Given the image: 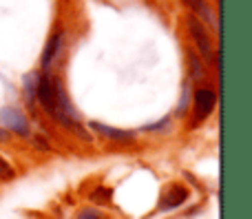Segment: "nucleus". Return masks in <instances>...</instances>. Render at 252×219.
<instances>
[{"instance_id": "obj_1", "label": "nucleus", "mask_w": 252, "mask_h": 219, "mask_svg": "<svg viewBox=\"0 0 252 219\" xmlns=\"http://www.w3.org/2000/svg\"><path fill=\"white\" fill-rule=\"evenodd\" d=\"M215 104H217V95H215L213 89H197L195 95H192V126L201 124L210 113L215 111Z\"/></svg>"}, {"instance_id": "obj_2", "label": "nucleus", "mask_w": 252, "mask_h": 219, "mask_svg": "<svg viewBox=\"0 0 252 219\" xmlns=\"http://www.w3.org/2000/svg\"><path fill=\"white\" fill-rule=\"evenodd\" d=\"M188 31H190L192 40H195L199 53L206 58V62H215V49H213V40H210L208 29L204 27V22H199L195 16L188 18Z\"/></svg>"}, {"instance_id": "obj_3", "label": "nucleus", "mask_w": 252, "mask_h": 219, "mask_svg": "<svg viewBox=\"0 0 252 219\" xmlns=\"http://www.w3.org/2000/svg\"><path fill=\"white\" fill-rule=\"evenodd\" d=\"M0 124H2V128L7 133L13 131L22 137L29 135V122H27V118L22 115V111L13 109V106H4V109H0Z\"/></svg>"}, {"instance_id": "obj_4", "label": "nucleus", "mask_w": 252, "mask_h": 219, "mask_svg": "<svg viewBox=\"0 0 252 219\" xmlns=\"http://www.w3.org/2000/svg\"><path fill=\"white\" fill-rule=\"evenodd\" d=\"M186 197H188V190L184 188L182 184H173V186H168V188L164 190V195H161L157 211H159V213H164V211H173V208L182 206V204L186 202Z\"/></svg>"}, {"instance_id": "obj_5", "label": "nucleus", "mask_w": 252, "mask_h": 219, "mask_svg": "<svg viewBox=\"0 0 252 219\" xmlns=\"http://www.w3.org/2000/svg\"><path fill=\"white\" fill-rule=\"evenodd\" d=\"M89 126H91V131L100 133L102 137L120 142V144H128V142H133V137H135L130 131H122V128H115V126H106V124H102V122H89Z\"/></svg>"}, {"instance_id": "obj_6", "label": "nucleus", "mask_w": 252, "mask_h": 219, "mask_svg": "<svg viewBox=\"0 0 252 219\" xmlns=\"http://www.w3.org/2000/svg\"><path fill=\"white\" fill-rule=\"evenodd\" d=\"M184 2L188 4V7L192 9V11L197 13V20H204V22H208L213 29H217V18H215V11H213V7H210L206 0H184Z\"/></svg>"}, {"instance_id": "obj_7", "label": "nucleus", "mask_w": 252, "mask_h": 219, "mask_svg": "<svg viewBox=\"0 0 252 219\" xmlns=\"http://www.w3.org/2000/svg\"><path fill=\"white\" fill-rule=\"evenodd\" d=\"M60 47H62V31L56 29V33L51 35V40L47 42L44 53H42V69H44V73H47V69L51 66V62L56 60V56L60 53Z\"/></svg>"}, {"instance_id": "obj_8", "label": "nucleus", "mask_w": 252, "mask_h": 219, "mask_svg": "<svg viewBox=\"0 0 252 219\" xmlns=\"http://www.w3.org/2000/svg\"><path fill=\"white\" fill-rule=\"evenodd\" d=\"M188 62H190V73H192V78H195V80L204 78V75H206V69H204V64H201L199 56H197L195 51H188Z\"/></svg>"}, {"instance_id": "obj_9", "label": "nucleus", "mask_w": 252, "mask_h": 219, "mask_svg": "<svg viewBox=\"0 0 252 219\" xmlns=\"http://www.w3.org/2000/svg\"><path fill=\"white\" fill-rule=\"evenodd\" d=\"M35 82H38V73H31L25 78V93H27L29 106H33V100H35Z\"/></svg>"}, {"instance_id": "obj_10", "label": "nucleus", "mask_w": 252, "mask_h": 219, "mask_svg": "<svg viewBox=\"0 0 252 219\" xmlns=\"http://www.w3.org/2000/svg\"><path fill=\"white\" fill-rule=\"evenodd\" d=\"M13 177H16V171L11 168V164L0 157V180H13Z\"/></svg>"}, {"instance_id": "obj_11", "label": "nucleus", "mask_w": 252, "mask_h": 219, "mask_svg": "<svg viewBox=\"0 0 252 219\" xmlns=\"http://www.w3.org/2000/svg\"><path fill=\"white\" fill-rule=\"evenodd\" d=\"M91 199H93V202H109V199H111V190L109 188H97L95 193L91 195Z\"/></svg>"}, {"instance_id": "obj_12", "label": "nucleus", "mask_w": 252, "mask_h": 219, "mask_svg": "<svg viewBox=\"0 0 252 219\" xmlns=\"http://www.w3.org/2000/svg\"><path fill=\"white\" fill-rule=\"evenodd\" d=\"M75 219H102V217H100V213L93 211V208H84V211L78 213V217Z\"/></svg>"}, {"instance_id": "obj_13", "label": "nucleus", "mask_w": 252, "mask_h": 219, "mask_svg": "<svg viewBox=\"0 0 252 219\" xmlns=\"http://www.w3.org/2000/svg\"><path fill=\"white\" fill-rule=\"evenodd\" d=\"M166 126H168V118L159 120L157 124H151V126H146V131H161V128H166Z\"/></svg>"}, {"instance_id": "obj_14", "label": "nucleus", "mask_w": 252, "mask_h": 219, "mask_svg": "<svg viewBox=\"0 0 252 219\" xmlns=\"http://www.w3.org/2000/svg\"><path fill=\"white\" fill-rule=\"evenodd\" d=\"M7 140H9V133L4 131L2 126H0V142H7Z\"/></svg>"}]
</instances>
